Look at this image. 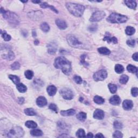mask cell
I'll use <instances>...</instances> for the list:
<instances>
[{"label": "cell", "mask_w": 138, "mask_h": 138, "mask_svg": "<svg viewBox=\"0 0 138 138\" xmlns=\"http://www.w3.org/2000/svg\"><path fill=\"white\" fill-rule=\"evenodd\" d=\"M54 66L56 69H61L65 75H69L72 71L71 63L64 57H59L56 59Z\"/></svg>", "instance_id": "obj_1"}, {"label": "cell", "mask_w": 138, "mask_h": 138, "mask_svg": "<svg viewBox=\"0 0 138 138\" xmlns=\"http://www.w3.org/2000/svg\"><path fill=\"white\" fill-rule=\"evenodd\" d=\"M66 7L70 13L76 17H81L85 9L84 5L72 3H66Z\"/></svg>", "instance_id": "obj_2"}, {"label": "cell", "mask_w": 138, "mask_h": 138, "mask_svg": "<svg viewBox=\"0 0 138 138\" xmlns=\"http://www.w3.org/2000/svg\"><path fill=\"white\" fill-rule=\"evenodd\" d=\"M1 13L4 19L9 22L12 25H17L19 23V17L16 14L9 11L4 10L3 8H1Z\"/></svg>", "instance_id": "obj_3"}, {"label": "cell", "mask_w": 138, "mask_h": 138, "mask_svg": "<svg viewBox=\"0 0 138 138\" xmlns=\"http://www.w3.org/2000/svg\"><path fill=\"white\" fill-rule=\"evenodd\" d=\"M127 19V17L125 15L113 13L107 18L106 20L111 23H123L126 22Z\"/></svg>", "instance_id": "obj_4"}, {"label": "cell", "mask_w": 138, "mask_h": 138, "mask_svg": "<svg viewBox=\"0 0 138 138\" xmlns=\"http://www.w3.org/2000/svg\"><path fill=\"white\" fill-rule=\"evenodd\" d=\"M23 129L19 127H15L11 128L7 133L9 138H21L24 136Z\"/></svg>", "instance_id": "obj_5"}, {"label": "cell", "mask_w": 138, "mask_h": 138, "mask_svg": "<svg viewBox=\"0 0 138 138\" xmlns=\"http://www.w3.org/2000/svg\"><path fill=\"white\" fill-rule=\"evenodd\" d=\"M66 39L70 46L75 48H79L83 46V43L79 41L78 39L72 35H67Z\"/></svg>", "instance_id": "obj_6"}, {"label": "cell", "mask_w": 138, "mask_h": 138, "mask_svg": "<svg viewBox=\"0 0 138 138\" xmlns=\"http://www.w3.org/2000/svg\"><path fill=\"white\" fill-rule=\"evenodd\" d=\"M107 77V72L104 69L100 70L99 71L96 72L93 76V79L95 81H103L105 80Z\"/></svg>", "instance_id": "obj_7"}, {"label": "cell", "mask_w": 138, "mask_h": 138, "mask_svg": "<svg viewBox=\"0 0 138 138\" xmlns=\"http://www.w3.org/2000/svg\"><path fill=\"white\" fill-rule=\"evenodd\" d=\"M106 14L103 11H97L92 14L90 18L91 22H99L105 17Z\"/></svg>", "instance_id": "obj_8"}, {"label": "cell", "mask_w": 138, "mask_h": 138, "mask_svg": "<svg viewBox=\"0 0 138 138\" xmlns=\"http://www.w3.org/2000/svg\"><path fill=\"white\" fill-rule=\"evenodd\" d=\"M60 94L64 99L71 100L74 98V93L73 92L68 88H63L60 90Z\"/></svg>", "instance_id": "obj_9"}, {"label": "cell", "mask_w": 138, "mask_h": 138, "mask_svg": "<svg viewBox=\"0 0 138 138\" xmlns=\"http://www.w3.org/2000/svg\"><path fill=\"white\" fill-rule=\"evenodd\" d=\"M28 16L33 21H39L43 17V14L41 11H32L28 14Z\"/></svg>", "instance_id": "obj_10"}, {"label": "cell", "mask_w": 138, "mask_h": 138, "mask_svg": "<svg viewBox=\"0 0 138 138\" xmlns=\"http://www.w3.org/2000/svg\"><path fill=\"white\" fill-rule=\"evenodd\" d=\"M47 52L51 55H53L57 51V45L56 43H50L47 46Z\"/></svg>", "instance_id": "obj_11"}, {"label": "cell", "mask_w": 138, "mask_h": 138, "mask_svg": "<svg viewBox=\"0 0 138 138\" xmlns=\"http://www.w3.org/2000/svg\"><path fill=\"white\" fill-rule=\"evenodd\" d=\"M105 117V113L104 112L100 109H97L93 113V118L95 119L102 120Z\"/></svg>", "instance_id": "obj_12"}, {"label": "cell", "mask_w": 138, "mask_h": 138, "mask_svg": "<svg viewBox=\"0 0 138 138\" xmlns=\"http://www.w3.org/2000/svg\"><path fill=\"white\" fill-rule=\"evenodd\" d=\"M56 24L59 29L61 30H65L67 27L66 22L61 19H57L56 20Z\"/></svg>", "instance_id": "obj_13"}, {"label": "cell", "mask_w": 138, "mask_h": 138, "mask_svg": "<svg viewBox=\"0 0 138 138\" xmlns=\"http://www.w3.org/2000/svg\"><path fill=\"white\" fill-rule=\"evenodd\" d=\"M47 100L46 99V98L43 96L39 97L36 100V104L40 107L46 106L47 105Z\"/></svg>", "instance_id": "obj_14"}, {"label": "cell", "mask_w": 138, "mask_h": 138, "mask_svg": "<svg viewBox=\"0 0 138 138\" xmlns=\"http://www.w3.org/2000/svg\"><path fill=\"white\" fill-rule=\"evenodd\" d=\"M133 103L132 102V101L130 100H125L123 101V108L125 110L129 111L133 108Z\"/></svg>", "instance_id": "obj_15"}, {"label": "cell", "mask_w": 138, "mask_h": 138, "mask_svg": "<svg viewBox=\"0 0 138 138\" xmlns=\"http://www.w3.org/2000/svg\"><path fill=\"white\" fill-rule=\"evenodd\" d=\"M2 57L5 60H7L8 61H13L15 58V56L14 53L10 50L8 51L7 53H5L4 55H2Z\"/></svg>", "instance_id": "obj_16"}, {"label": "cell", "mask_w": 138, "mask_h": 138, "mask_svg": "<svg viewBox=\"0 0 138 138\" xmlns=\"http://www.w3.org/2000/svg\"><path fill=\"white\" fill-rule=\"evenodd\" d=\"M121 99L120 97L117 95H114L109 99V103L113 105H119L121 103Z\"/></svg>", "instance_id": "obj_17"}, {"label": "cell", "mask_w": 138, "mask_h": 138, "mask_svg": "<svg viewBox=\"0 0 138 138\" xmlns=\"http://www.w3.org/2000/svg\"><path fill=\"white\" fill-rule=\"evenodd\" d=\"M46 90L47 93L50 96H53L57 92V88L54 85H49L47 88Z\"/></svg>", "instance_id": "obj_18"}, {"label": "cell", "mask_w": 138, "mask_h": 138, "mask_svg": "<svg viewBox=\"0 0 138 138\" xmlns=\"http://www.w3.org/2000/svg\"><path fill=\"white\" fill-rule=\"evenodd\" d=\"M61 114L64 117H68L74 115L76 113V111L74 109H70L66 111H61L60 112Z\"/></svg>", "instance_id": "obj_19"}, {"label": "cell", "mask_w": 138, "mask_h": 138, "mask_svg": "<svg viewBox=\"0 0 138 138\" xmlns=\"http://www.w3.org/2000/svg\"><path fill=\"white\" fill-rule=\"evenodd\" d=\"M125 3L126 5L127 6L128 8H131L132 9H136L137 4L136 1H125Z\"/></svg>", "instance_id": "obj_20"}, {"label": "cell", "mask_w": 138, "mask_h": 138, "mask_svg": "<svg viewBox=\"0 0 138 138\" xmlns=\"http://www.w3.org/2000/svg\"><path fill=\"white\" fill-rule=\"evenodd\" d=\"M30 134L31 136L34 137H40L43 134V133L41 129L34 128V129H32L30 131Z\"/></svg>", "instance_id": "obj_21"}, {"label": "cell", "mask_w": 138, "mask_h": 138, "mask_svg": "<svg viewBox=\"0 0 138 138\" xmlns=\"http://www.w3.org/2000/svg\"><path fill=\"white\" fill-rule=\"evenodd\" d=\"M98 51L100 53L104 55H109L111 53L110 50L106 47H101L98 49Z\"/></svg>", "instance_id": "obj_22"}, {"label": "cell", "mask_w": 138, "mask_h": 138, "mask_svg": "<svg viewBox=\"0 0 138 138\" xmlns=\"http://www.w3.org/2000/svg\"><path fill=\"white\" fill-rule=\"evenodd\" d=\"M40 6L41 8H50L51 10H52L53 12H55L56 14H58V10L56 9V8L53 7L52 6V5H49L46 2H43V3H42L40 4Z\"/></svg>", "instance_id": "obj_23"}, {"label": "cell", "mask_w": 138, "mask_h": 138, "mask_svg": "<svg viewBox=\"0 0 138 138\" xmlns=\"http://www.w3.org/2000/svg\"><path fill=\"white\" fill-rule=\"evenodd\" d=\"M16 88L18 90V91L21 93H24L26 92L27 90V86L24 85L23 84L20 83L18 84H17Z\"/></svg>", "instance_id": "obj_24"}, {"label": "cell", "mask_w": 138, "mask_h": 138, "mask_svg": "<svg viewBox=\"0 0 138 138\" xmlns=\"http://www.w3.org/2000/svg\"><path fill=\"white\" fill-rule=\"evenodd\" d=\"M25 125L28 128H35L37 127V124L32 120H28L25 123Z\"/></svg>", "instance_id": "obj_25"}, {"label": "cell", "mask_w": 138, "mask_h": 138, "mask_svg": "<svg viewBox=\"0 0 138 138\" xmlns=\"http://www.w3.org/2000/svg\"><path fill=\"white\" fill-rule=\"evenodd\" d=\"M25 114L28 116H35L36 115V111L32 108H28L24 109Z\"/></svg>", "instance_id": "obj_26"}, {"label": "cell", "mask_w": 138, "mask_h": 138, "mask_svg": "<svg viewBox=\"0 0 138 138\" xmlns=\"http://www.w3.org/2000/svg\"><path fill=\"white\" fill-rule=\"evenodd\" d=\"M103 40L105 41H107L108 43H110L111 42H112V43L114 44H117L118 43L117 38L115 37H110L109 36H105V37L104 38Z\"/></svg>", "instance_id": "obj_27"}, {"label": "cell", "mask_w": 138, "mask_h": 138, "mask_svg": "<svg viewBox=\"0 0 138 138\" xmlns=\"http://www.w3.org/2000/svg\"><path fill=\"white\" fill-rule=\"evenodd\" d=\"M135 32H136V29H135L134 28L131 26H128L126 27L125 30V32L126 35L128 36H131L133 35Z\"/></svg>", "instance_id": "obj_28"}, {"label": "cell", "mask_w": 138, "mask_h": 138, "mask_svg": "<svg viewBox=\"0 0 138 138\" xmlns=\"http://www.w3.org/2000/svg\"><path fill=\"white\" fill-rule=\"evenodd\" d=\"M87 114L85 112H80L77 115V118L81 122H84L85 120L86 119Z\"/></svg>", "instance_id": "obj_29"}, {"label": "cell", "mask_w": 138, "mask_h": 138, "mask_svg": "<svg viewBox=\"0 0 138 138\" xmlns=\"http://www.w3.org/2000/svg\"><path fill=\"white\" fill-rule=\"evenodd\" d=\"M9 78L10 80H12L13 82L15 84H18L20 82V79L17 76H16L15 75H9Z\"/></svg>", "instance_id": "obj_30"}, {"label": "cell", "mask_w": 138, "mask_h": 138, "mask_svg": "<svg viewBox=\"0 0 138 138\" xmlns=\"http://www.w3.org/2000/svg\"><path fill=\"white\" fill-rule=\"evenodd\" d=\"M127 70L129 72L132 73V74H134V73H136L137 74L138 72V68L134 65H132L131 64H129L127 66Z\"/></svg>", "instance_id": "obj_31"}, {"label": "cell", "mask_w": 138, "mask_h": 138, "mask_svg": "<svg viewBox=\"0 0 138 138\" xmlns=\"http://www.w3.org/2000/svg\"><path fill=\"white\" fill-rule=\"evenodd\" d=\"M93 100L95 103H96L97 104H99V105L103 104L104 103V102H105V100H104L102 97L98 96V95H95L93 98Z\"/></svg>", "instance_id": "obj_32"}, {"label": "cell", "mask_w": 138, "mask_h": 138, "mask_svg": "<svg viewBox=\"0 0 138 138\" xmlns=\"http://www.w3.org/2000/svg\"><path fill=\"white\" fill-rule=\"evenodd\" d=\"M124 71V67L123 65L120 64H117L115 66V71L116 72L117 74H122Z\"/></svg>", "instance_id": "obj_33"}, {"label": "cell", "mask_w": 138, "mask_h": 138, "mask_svg": "<svg viewBox=\"0 0 138 138\" xmlns=\"http://www.w3.org/2000/svg\"><path fill=\"white\" fill-rule=\"evenodd\" d=\"M41 29L43 31L45 32H48L50 30V27L49 24L46 23V22H44V23H42L41 24Z\"/></svg>", "instance_id": "obj_34"}, {"label": "cell", "mask_w": 138, "mask_h": 138, "mask_svg": "<svg viewBox=\"0 0 138 138\" xmlns=\"http://www.w3.org/2000/svg\"><path fill=\"white\" fill-rule=\"evenodd\" d=\"M1 34L2 35V37L3 38L5 41H9L11 38H12L11 36L9 35H8L5 31H3L2 30H1Z\"/></svg>", "instance_id": "obj_35"}, {"label": "cell", "mask_w": 138, "mask_h": 138, "mask_svg": "<svg viewBox=\"0 0 138 138\" xmlns=\"http://www.w3.org/2000/svg\"><path fill=\"white\" fill-rule=\"evenodd\" d=\"M76 136L78 138H85L86 137V134L85 131L82 128L79 129L76 132Z\"/></svg>", "instance_id": "obj_36"}, {"label": "cell", "mask_w": 138, "mask_h": 138, "mask_svg": "<svg viewBox=\"0 0 138 138\" xmlns=\"http://www.w3.org/2000/svg\"><path fill=\"white\" fill-rule=\"evenodd\" d=\"M108 87L109 91H110L111 93H115L117 92V86L116 85H115V84L110 83L108 85Z\"/></svg>", "instance_id": "obj_37"}, {"label": "cell", "mask_w": 138, "mask_h": 138, "mask_svg": "<svg viewBox=\"0 0 138 138\" xmlns=\"http://www.w3.org/2000/svg\"><path fill=\"white\" fill-rule=\"evenodd\" d=\"M128 79H129V77L127 75H123L120 77V78L119 79V82L122 84H126L127 83Z\"/></svg>", "instance_id": "obj_38"}, {"label": "cell", "mask_w": 138, "mask_h": 138, "mask_svg": "<svg viewBox=\"0 0 138 138\" xmlns=\"http://www.w3.org/2000/svg\"><path fill=\"white\" fill-rule=\"evenodd\" d=\"M24 75L27 79L30 80L33 77V72L32 71H31V70H27V71L25 72Z\"/></svg>", "instance_id": "obj_39"}, {"label": "cell", "mask_w": 138, "mask_h": 138, "mask_svg": "<svg viewBox=\"0 0 138 138\" xmlns=\"http://www.w3.org/2000/svg\"><path fill=\"white\" fill-rule=\"evenodd\" d=\"M113 126L114 128L117 129H122L123 127V125L121 123H119L118 121H115V122L113 123Z\"/></svg>", "instance_id": "obj_40"}, {"label": "cell", "mask_w": 138, "mask_h": 138, "mask_svg": "<svg viewBox=\"0 0 138 138\" xmlns=\"http://www.w3.org/2000/svg\"><path fill=\"white\" fill-rule=\"evenodd\" d=\"M20 67H21L20 64H19L18 62H17V61H16V62H15V63H14L12 65H11V67H12V70H18V69H19V68H20Z\"/></svg>", "instance_id": "obj_41"}, {"label": "cell", "mask_w": 138, "mask_h": 138, "mask_svg": "<svg viewBox=\"0 0 138 138\" xmlns=\"http://www.w3.org/2000/svg\"><path fill=\"white\" fill-rule=\"evenodd\" d=\"M49 109H51V110L55 111L56 113H57L58 112V108L57 105H56L55 104H51L49 106Z\"/></svg>", "instance_id": "obj_42"}, {"label": "cell", "mask_w": 138, "mask_h": 138, "mask_svg": "<svg viewBox=\"0 0 138 138\" xmlns=\"http://www.w3.org/2000/svg\"><path fill=\"white\" fill-rule=\"evenodd\" d=\"M74 79L75 82L78 84H81L83 82L82 79H81V78L79 77V76H75V77L74 78Z\"/></svg>", "instance_id": "obj_43"}, {"label": "cell", "mask_w": 138, "mask_h": 138, "mask_svg": "<svg viewBox=\"0 0 138 138\" xmlns=\"http://www.w3.org/2000/svg\"><path fill=\"white\" fill-rule=\"evenodd\" d=\"M123 137V135L122 133L120 131H115L113 134V138H122Z\"/></svg>", "instance_id": "obj_44"}, {"label": "cell", "mask_w": 138, "mask_h": 138, "mask_svg": "<svg viewBox=\"0 0 138 138\" xmlns=\"http://www.w3.org/2000/svg\"><path fill=\"white\" fill-rule=\"evenodd\" d=\"M131 93L133 97H136L138 94V89L137 88H133L131 90Z\"/></svg>", "instance_id": "obj_45"}, {"label": "cell", "mask_w": 138, "mask_h": 138, "mask_svg": "<svg viewBox=\"0 0 138 138\" xmlns=\"http://www.w3.org/2000/svg\"><path fill=\"white\" fill-rule=\"evenodd\" d=\"M126 43L129 46L134 47L135 46V44H136V41L134 39H129L126 42Z\"/></svg>", "instance_id": "obj_46"}, {"label": "cell", "mask_w": 138, "mask_h": 138, "mask_svg": "<svg viewBox=\"0 0 138 138\" xmlns=\"http://www.w3.org/2000/svg\"><path fill=\"white\" fill-rule=\"evenodd\" d=\"M85 58H86V55H81L80 58H81V61H80V62L81 63L83 64V65H88V64H87L86 62L85 61Z\"/></svg>", "instance_id": "obj_47"}, {"label": "cell", "mask_w": 138, "mask_h": 138, "mask_svg": "<svg viewBox=\"0 0 138 138\" xmlns=\"http://www.w3.org/2000/svg\"><path fill=\"white\" fill-rule=\"evenodd\" d=\"M97 25H92L89 28V30L90 31H95L97 30Z\"/></svg>", "instance_id": "obj_48"}, {"label": "cell", "mask_w": 138, "mask_h": 138, "mask_svg": "<svg viewBox=\"0 0 138 138\" xmlns=\"http://www.w3.org/2000/svg\"><path fill=\"white\" fill-rule=\"evenodd\" d=\"M138 52L135 53L133 55V56H132V58L133 59L134 61H138Z\"/></svg>", "instance_id": "obj_49"}, {"label": "cell", "mask_w": 138, "mask_h": 138, "mask_svg": "<svg viewBox=\"0 0 138 138\" xmlns=\"http://www.w3.org/2000/svg\"><path fill=\"white\" fill-rule=\"evenodd\" d=\"M18 101V103H19V104H23V103L24 102V98H23V97L19 98Z\"/></svg>", "instance_id": "obj_50"}, {"label": "cell", "mask_w": 138, "mask_h": 138, "mask_svg": "<svg viewBox=\"0 0 138 138\" xmlns=\"http://www.w3.org/2000/svg\"><path fill=\"white\" fill-rule=\"evenodd\" d=\"M95 137H96V138H104V136L101 133H98L97 135H95Z\"/></svg>", "instance_id": "obj_51"}, {"label": "cell", "mask_w": 138, "mask_h": 138, "mask_svg": "<svg viewBox=\"0 0 138 138\" xmlns=\"http://www.w3.org/2000/svg\"><path fill=\"white\" fill-rule=\"evenodd\" d=\"M86 137H88V138H93V135L92 133H89L88 134L87 136H86Z\"/></svg>", "instance_id": "obj_52"}, {"label": "cell", "mask_w": 138, "mask_h": 138, "mask_svg": "<svg viewBox=\"0 0 138 138\" xmlns=\"http://www.w3.org/2000/svg\"><path fill=\"white\" fill-rule=\"evenodd\" d=\"M37 36L36 35V31L35 30H33V31H32V36L33 37H36V36Z\"/></svg>", "instance_id": "obj_53"}, {"label": "cell", "mask_w": 138, "mask_h": 138, "mask_svg": "<svg viewBox=\"0 0 138 138\" xmlns=\"http://www.w3.org/2000/svg\"><path fill=\"white\" fill-rule=\"evenodd\" d=\"M32 2L34 3H41V1H32Z\"/></svg>", "instance_id": "obj_54"}, {"label": "cell", "mask_w": 138, "mask_h": 138, "mask_svg": "<svg viewBox=\"0 0 138 138\" xmlns=\"http://www.w3.org/2000/svg\"><path fill=\"white\" fill-rule=\"evenodd\" d=\"M34 44L35 45H38L39 44V41L37 39H36V40L34 41Z\"/></svg>", "instance_id": "obj_55"}, {"label": "cell", "mask_w": 138, "mask_h": 138, "mask_svg": "<svg viewBox=\"0 0 138 138\" xmlns=\"http://www.w3.org/2000/svg\"><path fill=\"white\" fill-rule=\"evenodd\" d=\"M22 2H23V3H26L27 2V1H21Z\"/></svg>", "instance_id": "obj_56"}]
</instances>
